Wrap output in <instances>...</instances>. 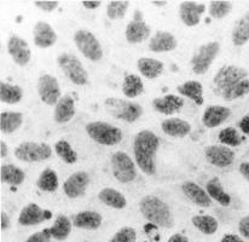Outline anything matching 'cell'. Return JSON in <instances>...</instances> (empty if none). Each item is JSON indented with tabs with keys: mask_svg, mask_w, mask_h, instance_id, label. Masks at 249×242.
Segmentation results:
<instances>
[{
	"mask_svg": "<svg viewBox=\"0 0 249 242\" xmlns=\"http://www.w3.org/2000/svg\"><path fill=\"white\" fill-rule=\"evenodd\" d=\"M160 139L153 131L144 130L138 132L133 139V154L136 164L148 176L156 173V154Z\"/></svg>",
	"mask_w": 249,
	"mask_h": 242,
	"instance_id": "cell-1",
	"label": "cell"
},
{
	"mask_svg": "<svg viewBox=\"0 0 249 242\" xmlns=\"http://www.w3.org/2000/svg\"><path fill=\"white\" fill-rule=\"evenodd\" d=\"M139 209L149 223L169 229L174 225L171 208L162 199L156 195H145L139 201Z\"/></svg>",
	"mask_w": 249,
	"mask_h": 242,
	"instance_id": "cell-2",
	"label": "cell"
},
{
	"mask_svg": "<svg viewBox=\"0 0 249 242\" xmlns=\"http://www.w3.org/2000/svg\"><path fill=\"white\" fill-rule=\"evenodd\" d=\"M86 132L92 141L102 146L111 147L123 141V131L109 122L93 121L86 125Z\"/></svg>",
	"mask_w": 249,
	"mask_h": 242,
	"instance_id": "cell-3",
	"label": "cell"
},
{
	"mask_svg": "<svg viewBox=\"0 0 249 242\" xmlns=\"http://www.w3.org/2000/svg\"><path fill=\"white\" fill-rule=\"evenodd\" d=\"M106 108L114 118L126 122L137 121L143 114V108L139 103L124 99L108 98L106 99Z\"/></svg>",
	"mask_w": 249,
	"mask_h": 242,
	"instance_id": "cell-4",
	"label": "cell"
},
{
	"mask_svg": "<svg viewBox=\"0 0 249 242\" xmlns=\"http://www.w3.org/2000/svg\"><path fill=\"white\" fill-rule=\"evenodd\" d=\"M220 52V44L218 41H211L201 45L191 58V67L196 75H203L211 68L212 63Z\"/></svg>",
	"mask_w": 249,
	"mask_h": 242,
	"instance_id": "cell-5",
	"label": "cell"
},
{
	"mask_svg": "<svg viewBox=\"0 0 249 242\" xmlns=\"http://www.w3.org/2000/svg\"><path fill=\"white\" fill-rule=\"evenodd\" d=\"M248 71L238 66H224L218 71L214 76V86H215V93L221 96L223 92L231 89L236 84L241 82L245 79H248Z\"/></svg>",
	"mask_w": 249,
	"mask_h": 242,
	"instance_id": "cell-6",
	"label": "cell"
},
{
	"mask_svg": "<svg viewBox=\"0 0 249 242\" xmlns=\"http://www.w3.org/2000/svg\"><path fill=\"white\" fill-rule=\"evenodd\" d=\"M58 64L64 75L75 85L83 86L89 82V74L84 68L83 63L76 56L71 54H61L58 56Z\"/></svg>",
	"mask_w": 249,
	"mask_h": 242,
	"instance_id": "cell-7",
	"label": "cell"
},
{
	"mask_svg": "<svg viewBox=\"0 0 249 242\" xmlns=\"http://www.w3.org/2000/svg\"><path fill=\"white\" fill-rule=\"evenodd\" d=\"M74 42L79 51L89 61L98 62L103 57V49L101 42L96 38L93 33L87 29H79L74 34Z\"/></svg>",
	"mask_w": 249,
	"mask_h": 242,
	"instance_id": "cell-8",
	"label": "cell"
},
{
	"mask_svg": "<svg viewBox=\"0 0 249 242\" xmlns=\"http://www.w3.org/2000/svg\"><path fill=\"white\" fill-rule=\"evenodd\" d=\"M52 149L46 143L23 142L15 149V156L24 162H39L51 158Z\"/></svg>",
	"mask_w": 249,
	"mask_h": 242,
	"instance_id": "cell-9",
	"label": "cell"
},
{
	"mask_svg": "<svg viewBox=\"0 0 249 242\" xmlns=\"http://www.w3.org/2000/svg\"><path fill=\"white\" fill-rule=\"evenodd\" d=\"M111 171L121 183H131L137 178L136 165L124 151H116L111 155Z\"/></svg>",
	"mask_w": 249,
	"mask_h": 242,
	"instance_id": "cell-10",
	"label": "cell"
},
{
	"mask_svg": "<svg viewBox=\"0 0 249 242\" xmlns=\"http://www.w3.org/2000/svg\"><path fill=\"white\" fill-rule=\"evenodd\" d=\"M38 92L41 101L47 106H56L62 98L59 82L50 74H42L39 78Z\"/></svg>",
	"mask_w": 249,
	"mask_h": 242,
	"instance_id": "cell-11",
	"label": "cell"
},
{
	"mask_svg": "<svg viewBox=\"0 0 249 242\" xmlns=\"http://www.w3.org/2000/svg\"><path fill=\"white\" fill-rule=\"evenodd\" d=\"M205 156L207 161L219 168H225L235 161V151L226 146H209L205 149Z\"/></svg>",
	"mask_w": 249,
	"mask_h": 242,
	"instance_id": "cell-12",
	"label": "cell"
},
{
	"mask_svg": "<svg viewBox=\"0 0 249 242\" xmlns=\"http://www.w3.org/2000/svg\"><path fill=\"white\" fill-rule=\"evenodd\" d=\"M89 174L87 172L78 171L71 174L63 184V190L69 199H76L86 193L89 184Z\"/></svg>",
	"mask_w": 249,
	"mask_h": 242,
	"instance_id": "cell-13",
	"label": "cell"
},
{
	"mask_svg": "<svg viewBox=\"0 0 249 242\" xmlns=\"http://www.w3.org/2000/svg\"><path fill=\"white\" fill-rule=\"evenodd\" d=\"M7 51L12 57L14 62L18 66H27L32 58V52L29 45L24 39L18 36H12L7 42Z\"/></svg>",
	"mask_w": 249,
	"mask_h": 242,
	"instance_id": "cell-14",
	"label": "cell"
},
{
	"mask_svg": "<svg viewBox=\"0 0 249 242\" xmlns=\"http://www.w3.org/2000/svg\"><path fill=\"white\" fill-rule=\"evenodd\" d=\"M51 212L45 211L36 204H29L21 211L18 217V223L23 226H32L41 224L42 222L51 218Z\"/></svg>",
	"mask_w": 249,
	"mask_h": 242,
	"instance_id": "cell-15",
	"label": "cell"
},
{
	"mask_svg": "<svg viewBox=\"0 0 249 242\" xmlns=\"http://www.w3.org/2000/svg\"><path fill=\"white\" fill-rule=\"evenodd\" d=\"M206 5L196 1H184L179 6V17L188 27H195L201 22V16L205 12Z\"/></svg>",
	"mask_w": 249,
	"mask_h": 242,
	"instance_id": "cell-16",
	"label": "cell"
},
{
	"mask_svg": "<svg viewBox=\"0 0 249 242\" xmlns=\"http://www.w3.org/2000/svg\"><path fill=\"white\" fill-rule=\"evenodd\" d=\"M181 191L184 193V195L189 199L191 202L196 205L198 207H209L212 205V199L208 195V193L206 191V189H203L202 186H198L197 183L191 181H186L181 184Z\"/></svg>",
	"mask_w": 249,
	"mask_h": 242,
	"instance_id": "cell-17",
	"label": "cell"
},
{
	"mask_svg": "<svg viewBox=\"0 0 249 242\" xmlns=\"http://www.w3.org/2000/svg\"><path fill=\"white\" fill-rule=\"evenodd\" d=\"M184 106V99L176 94H166L163 97H158L153 101V107L156 112L163 115H173L179 113Z\"/></svg>",
	"mask_w": 249,
	"mask_h": 242,
	"instance_id": "cell-18",
	"label": "cell"
},
{
	"mask_svg": "<svg viewBox=\"0 0 249 242\" xmlns=\"http://www.w3.org/2000/svg\"><path fill=\"white\" fill-rule=\"evenodd\" d=\"M151 28L143 21V19H133L129 22L126 27V36L127 41L129 44H139L148 40L150 38Z\"/></svg>",
	"mask_w": 249,
	"mask_h": 242,
	"instance_id": "cell-19",
	"label": "cell"
},
{
	"mask_svg": "<svg viewBox=\"0 0 249 242\" xmlns=\"http://www.w3.org/2000/svg\"><path fill=\"white\" fill-rule=\"evenodd\" d=\"M34 44L41 49H47L56 44L57 34L47 22H38L33 28Z\"/></svg>",
	"mask_w": 249,
	"mask_h": 242,
	"instance_id": "cell-20",
	"label": "cell"
},
{
	"mask_svg": "<svg viewBox=\"0 0 249 242\" xmlns=\"http://www.w3.org/2000/svg\"><path fill=\"white\" fill-rule=\"evenodd\" d=\"M178 46L176 37L169 32H156L155 36L149 40V50L153 52H169L173 51Z\"/></svg>",
	"mask_w": 249,
	"mask_h": 242,
	"instance_id": "cell-21",
	"label": "cell"
},
{
	"mask_svg": "<svg viewBox=\"0 0 249 242\" xmlns=\"http://www.w3.org/2000/svg\"><path fill=\"white\" fill-rule=\"evenodd\" d=\"M231 115V111L228 107L211 106L205 111L202 115V122L208 129H214L225 122Z\"/></svg>",
	"mask_w": 249,
	"mask_h": 242,
	"instance_id": "cell-22",
	"label": "cell"
},
{
	"mask_svg": "<svg viewBox=\"0 0 249 242\" xmlns=\"http://www.w3.org/2000/svg\"><path fill=\"white\" fill-rule=\"evenodd\" d=\"M161 129L167 136L174 137V138H183V137H186L190 133L191 125L190 122L183 120V119L171 118L162 121Z\"/></svg>",
	"mask_w": 249,
	"mask_h": 242,
	"instance_id": "cell-23",
	"label": "cell"
},
{
	"mask_svg": "<svg viewBox=\"0 0 249 242\" xmlns=\"http://www.w3.org/2000/svg\"><path fill=\"white\" fill-rule=\"evenodd\" d=\"M74 114H75V103H74L73 97L64 96L56 104L53 119L58 124H66L73 119Z\"/></svg>",
	"mask_w": 249,
	"mask_h": 242,
	"instance_id": "cell-24",
	"label": "cell"
},
{
	"mask_svg": "<svg viewBox=\"0 0 249 242\" xmlns=\"http://www.w3.org/2000/svg\"><path fill=\"white\" fill-rule=\"evenodd\" d=\"M137 68L139 73L148 79H156L163 73L165 64L161 61L155 58H149V57H142L137 62Z\"/></svg>",
	"mask_w": 249,
	"mask_h": 242,
	"instance_id": "cell-25",
	"label": "cell"
},
{
	"mask_svg": "<svg viewBox=\"0 0 249 242\" xmlns=\"http://www.w3.org/2000/svg\"><path fill=\"white\" fill-rule=\"evenodd\" d=\"M102 222L103 218L96 211L79 212L73 218V224L76 228L86 229V230H96L102 225Z\"/></svg>",
	"mask_w": 249,
	"mask_h": 242,
	"instance_id": "cell-26",
	"label": "cell"
},
{
	"mask_svg": "<svg viewBox=\"0 0 249 242\" xmlns=\"http://www.w3.org/2000/svg\"><path fill=\"white\" fill-rule=\"evenodd\" d=\"M177 91L181 96L190 98L197 106L203 104V86L200 81L190 80L184 82L177 87Z\"/></svg>",
	"mask_w": 249,
	"mask_h": 242,
	"instance_id": "cell-27",
	"label": "cell"
},
{
	"mask_svg": "<svg viewBox=\"0 0 249 242\" xmlns=\"http://www.w3.org/2000/svg\"><path fill=\"white\" fill-rule=\"evenodd\" d=\"M206 191L208 193V195L211 196L212 200L216 201L219 205L224 207L230 206L231 204V198L228 193L225 191V189L221 186L219 178L214 177V178L209 179L206 184Z\"/></svg>",
	"mask_w": 249,
	"mask_h": 242,
	"instance_id": "cell-28",
	"label": "cell"
},
{
	"mask_svg": "<svg viewBox=\"0 0 249 242\" xmlns=\"http://www.w3.org/2000/svg\"><path fill=\"white\" fill-rule=\"evenodd\" d=\"M0 179L2 183L19 186L26 179V173L19 167L12 164H4L0 167Z\"/></svg>",
	"mask_w": 249,
	"mask_h": 242,
	"instance_id": "cell-29",
	"label": "cell"
},
{
	"mask_svg": "<svg viewBox=\"0 0 249 242\" xmlns=\"http://www.w3.org/2000/svg\"><path fill=\"white\" fill-rule=\"evenodd\" d=\"M23 122V114L17 112H2L0 114V130L2 133H14L21 127Z\"/></svg>",
	"mask_w": 249,
	"mask_h": 242,
	"instance_id": "cell-30",
	"label": "cell"
},
{
	"mask_svg": "<svg viewBox=\"0 0 249 242\" xmlns=\"http://www.w3.org/2000/svg\"><path fill=\"white\" fill-rule=\"evenodd\" d=\"M249 41V11L235 23L232 29V42L235 46H243Z\"/></svg>",
	"mask_w": 249,
	"mask_h": 242,
	"instance_id": "cell-31",
	"label": "cell"
},
{
	"mask_svg": "<svg viewBox=\"0 0 249 242\" xmlns=\"http://www.w3.org/2000/svg\"><path fill=\"white\" fill-rule=\"evenodd\" d=\"M98 199L107 206L116 209H123L126 207L127 201L123 193L113 188H104L99 191Z\"/></svg>",
	"mask_w": 249,
	"mask_h": 242,
	"instance_id": "cell-32",
	"label": "cell"
},
{
	"mask_svg": "<svg viewBox=\"0 0 249 242\" xmlns=\"http://www.w3.org/2000/svg\"><path fill=\"white\" fill-rule=\"evenodd\" d=\"M50 234H51L52 238L54 240L58 241H64L66 239H68V236L71 235V222L64 214H59L58 217L54 221L53 225L51 228H49Z\"/></svg>",
	"mask_w": 249,
	"mask_h": 242,
	"instance_id": "cell-33",
	"label": "cell"
},
{
	"mask_svg": "<svg viewBox=\"0 0 249 242\" xmlns=\"http://www.w3.org/2000/svg\"><path fill=\"white\" fill-rule=\"evenodd\" d=\"M194 226L197 229L198 231H201L205 235H213L216 233L219 228V223L214 217L208 216V214H202V216H194L193 219Z\"/></svg>",
	"mask_w": 249,
	"mask_h": 242,
	"instance_id": "cell-34",
	"label": "cell"
},
{
	"mask_svg": "<svg viewBox=\"0 0 249 242\" xmlns=\"http://www.w3.org/2000/svg\"><path fill=\"white\" fill-rule=\"evenodd\" d=\"M22 97H23V91L19 86L7 84V82L0 84V99L4 103L16 104L21 102Z\"/></svg>",
	"mask_w": 249,
	"mask_h": 242,
	"instance_id": "cell-35",
	"label": "cell"
},
{
	"mask_svg": "<svg viewBox=\"0 0 249 242\" xmlns=\"http://www.w3.org/2000/svg\"><path fill=\"white\" fill-rule=\"evenodd\" d=\"M123 92L128 98H134L144 92V84L142 79L136 74H128L124 76L123 84Z\"/></svg>",
	"mask_w": 249,
	"mask_h": 242,
	"instance_id": "cell-36",
	"label": "cell"
},
{
	"mask_svg": "<svg viewBox=\"0 0 249 242\" xmlns=\"http://www.w3.org/2000/svg\"><path fill=\"white\" fill-rule=\"evenodd\" d=\"M36 186L40 190L47 191V193L56 191L58 188V177L56 172L51 168H45L36 181Z\"/></svg>",
	"mask_w": 249,
	"mask_h": 242,
	"instance_id": "cell-37",
	"label": "cell"
},
{
	"mask_svg": "<svg viewBox=\"0 0 249 242\" xmlns=\"http://www.w3.org/2000/svg\"><path fill=\"white\" fill-rule=\"evenodd\" d=\"M54 150H56L57 155L62 159L67 164H75L78 161V154L73 150L71 144L67 141H58L54 144Z\"/></svg>",
	"mask_w": 249,
	"mask_h": 242,
	"instance_id": "cell-38",
	"label": "cell"
},
{
	"mask_svg": "<svg viewBox=\"0 0 249 242\" xmlns=\"http://www.w3.org/2000/svg\"><path fill=\"white\" fill-rule=\"evenodd\" d=\"M249 93V79H245L238 84H236L235 86H232L231 89L226 90L225 92L221 93V97H223L225 101H235V99L241 98V97L246 96V94Z\"/></svg>",
	"mask_w": 249,
	"mask_h": 242,
	"instance_id": "cell-39",
	"label": "cell"
},
{
	"mask_svg": "<svg viewBox=\"0 0 249 242\" xmlns=\"http://www.w3.org/2000/svg\"><path fill=\"white\" fill-rule=\"evenodd\" d=\"M218 138L219 142L225 144V146L238 147L242 143V138H241L240 133L235 127H226V129L221 130Z\"/></svg>",
	"mask_w": 249,
	"mask_h": 242,
	"instance_id": "cell-40",
	"label": "cell"
},
{
	"mask_svg": "<svg viewBox=\"0 0 249 242\" xmlns=\"http://www.w3.org/2000/svg\"><path fill=\"white\" fill-rule=\"evenodd\" d=\"M232 10V4L229 1H212L209 4V16L213 19H221L228 16Z\"/></svg>",
	"mask_w": 249,
	"mask_h": 242,
	"instance_id": "cell-41",
	"label": "cell"
},
{
	"mask_svg": "<svg viewBox=\"0 0 249 242\" xmlns=\"http://www.w3.org/2000/svg\"><path fill=\"white\" fill-rule=\"evenodd\" d=\"M129 1H110L107 5V15L110 19H121L128 10Z\"/></svg>",
	"mask_w": 249,
	"mask_h": 242,
	"instance_id": "cell-42",
	"label": "cell"
},
{
	"mask_svg": "<svg viewBox=\"0 0 249 242\" xmlns=\"http://www.w3.org/2000/svg\"><path fill=\"white\" fill-rule=\"evenodd\" d=\"M137 241V233L131 226H124L121 228L109 242H136Z\"/></svg>",
	"mask_w": 249,
	"mask_h": 242,
	"instance_id": "cell-43",
	"label": "cell"
},
{
	"mask_svg": "<svg viewBox=\"0 0 249 242\" xmlns=\"http://www.w3.org/2000/svg\"><path fill=\"white\" fill-rule=\"evenodd\" d=\"M51 234H50L49 229H44V230L38 231V233L33 234L27 239L26 242H51Z\"/></svg>",
	"mask_w": 249,
	"mask_h": 242,
	"instance_id": "cell-44",
	"label": "cell"
},
{
	"mask_svg": "<svg viewBox=\"0 0 249 242\" xmlns=\"http://www.w3.org/2000/svg\"><path fill=\"white\" fill-rule=\"evenodd\" d=\"M238 231L245 239L249 240V216L243 217L238 223Z\"/></svg>",
	"mask_w": 249,
	"mask_h": 242,
	"instance_id": "cell-45",
	"label": "cell"
},
{
	"mask_svg": "<svg viewBox=\"0 0 249 242\" xmlns=\"http://www.w3.org/2000/svg\"><path fill=\"white\" fill-rule=\"evenodd\" d=\"M34 5H36V7H39V9H41L42 11L51 12V11H53V10L57 9V6H58V2L57 1H36L34 2Z\"/></svg>",
	"mask_w": 249,
	"mask_h": 242,
	"instance_id": "cell-46",
	"label": "cell"
},
{
	"mask_svg": "<svg viewBox=\"0 0 249 242\" xmlns=\"http://www.w3.org/2000/svg\"><path fill=\"white\" fill-rule=\"evenodd\" d=\"M238 126H240L241 131H242L243 133L249 136V114H247V115H245L241 119V121L238 122Z\"/></svg>",
	"mask_w": 249,
	"mask_h": 242,
	"instance_id": "cell-47",
	"label": "cell"
},
{
	"mask_svg": "<svg viewBox=\"0 0 249 242\" xmlns=\"http://www.w3.org/2000/svg\"><path fill=\"white\" fill-rule=\"evenodd\" d=\"M220 242H245L242 240V238H240L236 234H226V235L223 236Z\"/></svg>",
	"mask_w": 249,
	"mask_h": 242,
	"instance_id": "cell-48",
	"label": "cell"
},
{
	"mask_svg": "<svg viewBox=\"0 0 249 242\" xmlns=\"http://www.w3.org/2000/svg\"><path fill=\"white\" fill-rule=\"evenodd\" d=\"M0 222H1V230H6L10 226V218L4 211H1L0 213Z\"/></svg>",
	"mask_w": 249,
	"mask_h": 242,
	"instance_id": "cell-49",
	"label": "cell"
},
{
	"mask_svg": "<svg viewBox=\"0 0 249 242\" xmlns=\"http://www.w3.org/2000/svg\"><path fill=\"white\" fill-rule=\"evenodd\" d=\"M240 172L243 177L249 182V161H245L240 165Z\"/></svg>",
	"mask_w": 249,
	"mask_h": 242,
	"instance_id": "cell-50",
	"label": "cell"
},
{
	"mask_svg": "<svg viewBox=\"0 0 249 242\" xmlns=\"http://www.w3.org/2000/svg\"><path fill=\"white\" fill-rule=\"evenodd\" d=\"M167 242H189V239L183 234H174L168 239Z\"/></svg>",
	"mask_w": 249,
	"mask_h": 242,
	"instance_id": "cell-51",
	"label": "cell"
},
{
	"mask_svg": "<svg viewBox=\"0 0 249 242\" xmlns=\"http://www.w3.org/2000/svg\"><path fill=\"white\" fill-rule=\"evenodd\" d=\"M101 4H102L101 1H83V6H85L89 10L97 9V7L101 6Z\"/></svg>",
	"mask_w": 249,
	"mask_h": 242,
	"instance_id": "cell-52",
	"label": "cell"
},
{
	"mask_svg": "<svg viewBox=\"0 0 249 242\" xmlns=\"http://www.w3.org/2000/svg\"><path fill=\"white\" fill-rule=\"evenodd\" d=\"M7 155V146L4 141L0 142V156L5 158Z\"/></svg>",
	"mask_w": 249,
	"mask_h": 242,
	"instance_id": "cell-53",
	"label": "cell"
},
{
	"mask_svg": "<svg viewBox=\"0 0 249 242\" xmlns=\"http://www.w3.org/2000/svg\"><path fill=\"white\" fill-rule=\"evenodd\" d=\"M153 5H155V6H159V7H162L167 5V1H153Z\"/></svg>",
	"mask_w": 249,
	"mask_h": 242,
	"instance_id": "cell-54",
	"label": "cell"
}]
</instances>
